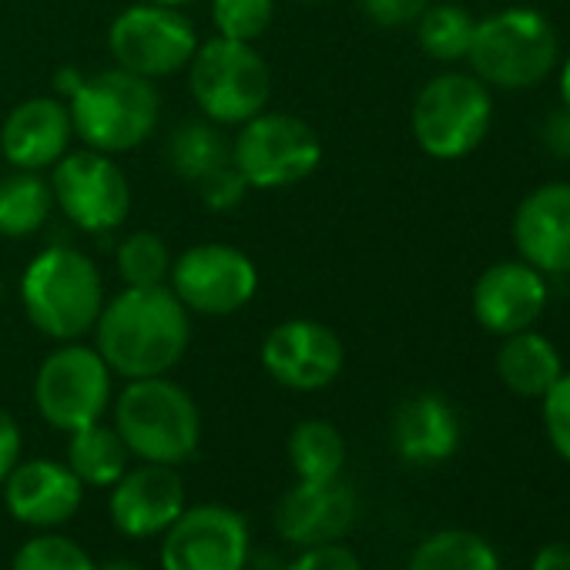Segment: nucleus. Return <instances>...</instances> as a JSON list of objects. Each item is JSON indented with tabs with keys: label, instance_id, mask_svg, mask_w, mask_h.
Here are the masks:
<instances>
[{
	"label": "nucleus",
	"instance_id": "obj_43",
	"mask_svg": "<svg viewBox=\"0 0 570 570\" xmlns=\"http://www.w3.org/2000/svg\"><path fill=\"white\" fill-rule=\"evenodd\" d=\"M0 299H4V278H0Z\"/></svg>",
	"mask_w": 570,
	"mask_h": 570
},
{
	"label": "nucleus",
	"instance_id": "obj_16",
	"mask_svg": "<svg viewBox=\"0 0 570 570\" xmlns=\"http://www.w3.org/2000/svg\"><path fill=\"white\" fill-rule=\"evenodd\" d=\"M356 523V493L336 480H296L275 503V530L293 547H320L343 540Z\"/></svg>",
	"mask_w": 570,
	"mask_h": 570
},
{
	"label": "nucleus",
	"instance_id": "obj_33",
	"mask_svg": "<svg viewBox=\"0 0 570 570\" xmlns=\"http://www.w3.org/2000/svg\"><path fill=\"white\" fill-rule=\"evenodd\" d=\"M540 400H543V430H547V440L570 463V373H560V380Z\"/></svg>",
	"mask_w": 570,
	"mask_h": 570
},
{
	"label": "nucleus",
	"instance_id": "obj_23",
	"mask_svg": "<svg viewBox=\"0 0 570 570\" xmlns=\"http://www.w3.org/2000/svg\"><path fill=\"white\" fill-rule=\"evenodd\" d=\"M68 466L85 487H115L121 473L131 466V453L115 430V423H88L75 433H68Z\"/></svg>",
	"mask_w": 570,
	"mask_h": 570
},
{
	"label": "nucleus",
	"instance_id": "obj_17",
	"mask_svg": "<svg viewBox=\"0 0 570 570\" xmlns=\"http://www.w3.org/2000/svg\"><path fill=\"white\" fill-rule=\"evenodd\" d=\"M0 487H4L8 513L35 530H55L68 523L85 500V483L75 476V470L48 456L18 460Z\"/></svg>",
	"mask_w": 570,
	"mask_h": 570
},
{
	"label": "nucleus",
	"instance_id": "obj_37",
	"mask_svg": "<svg viewBox=\"0 0 570 570\" xmlns=\"http://www.w3.org/2000/svg\"><path fill=\"white\" fill-rule=\"evenodd\" d=\"M543 145L553 151V155H560V158H570V111L567 108H560V111H553L547 121H543Z\"/></svg>",
	"mask_w": 570,
	"mask_h": 570
},
{
	"label": "nucleus",
	"instance_id": "obj_39",
	"mask_svg": "<svg viewBox=\"0 0 570 570\" xmlns=\"http://www.w3.org/2000/svg\"><path fill=\"white\" fill-rule=\"evenodd\" d=\"M560 101H563V108L570 111V58H567L563 68H560Z\"/></svg>",
	"mask_w": 570,
	"mask_h": 570
},
{
	"label": "nucleus",
	"instance_id": "obj_7",
	"mask_svg": "<svg viewBox=\"0 0 570 570\" xmlns=\"http://www.w3.org/2000/svg\"><path fill=\"white\" fill-rule=\"evenodd\" d=\"M232 165L255 191H282L306 181L323 165L316 128L296 115L262 111L238 125L232 138Z\"/></svg>",
	"mask_w": 570,
	"mask_h": 570
},
{
	"label": "nucleus",
	"instance_id": "obj_19",
	"mask_svg": "<svg viewBox=\"0 0 570 570\" xmlns=\"http://www.w3.org/2000/svg\"><path fill=\"white\" fill-rule=\"evenodd\" d=\"M547 306L543 272L520 262L490 265L473 285V316L493 336H513L530 330Z\"/></svg>",
	"mask_w": 570,
	"mask_h": 570
},
{
	"label": "nucleus",
	"instance_id": "obj_10",
	"mask_svg": "<svg viewBox=\"0 0 570 570\" xmlns=\"http://www.w3.org/2000/svg\"><path fill=\"white\" fill-rule=\"evenodd\" d=\"M195 48L198 35L185 8L151 4V0L125 8L108 28V51L115 65L148 81L185 71Z\"/></svg>",
	"mask_w": 570,
	"mask_h": 570
},
{
	"label": "nucleus",
	"instance_id": "obj_13",
	"mask_svg": "<svg viewBox=\"0 0 570 570\" xmlns=\"http://www.w3.org/2000/svg\"><path fill=\"white\" fill-rule=\"evenodd\" d=\"M161 570H245L248 523L225 503H195L161 533Z\"/></svg>",
	"mask_w": 570,
	"mask_h": 570
},
{
	"label": "nucleus",
	"instance_id": "obj_32",
	"mask_svg": "<svg viewBox=\"0 0 570 570\" xmlns=\"http://www.w3.org/2000/svg\"><path fill=\"white\" fill-rule=\"evenodd\" d=\"M195 188H198L202 205L212 208V212H232V208H238V205L245 202V195L252 191L248 181H245V178L238 175V168L232 165V158H228L225 165L212 168L208 175H202V178L195 181Z\"/></svg>",
	"mask_w": 570,
	"mask_h": 570
},
{
	"label": "nucleus",
	"instance_id": "obj_25",
	"mask_svg": "<svg viewBox=\"0 0 570 570\" xmlns=\"http://www.w3.org/2000/svg\"><path fill=\"white\" fill-rule=\"evenodd\" d=\"M299 480H336L346 466V440L326 420H303L285 443Z\"/></svg>",
	"mask_w": 570,
	"mask_h": 570
},
{
	"label": "nucleus",
	"instance_id": "obj_40",
	"mask_svg": "<svg viewBox=\"0 0 570 570\" xmlns=\"http://www.w3.org/2000/svg\"><path fill=\"white\" fill-rule=\"evenodd\" d=\"M98 570H145V567H138L135 560H105L98 563Z\"/></svg>",
	"mask_w": 570,
	"mask_h": 570
},
{
	"label": "nucleus",
	"instance_id": "obj_42",
	"mask_svg": "<svg viewBox=\"0 0 570 570\" xmlns=\"http://www.w3.org/2000/svg\"><path fill=\"white\" fill-rule=\"evenodd\" d=\"M299 4H326V0H299Z\"/></svg>",
	"mask_w": 570,
	"mask_h": 570
},
{
	"label": "nucleus",
	"instance_id": "obj_24",
	"mask_svg": "<svg viewBox=\"0 0 570 570\" xmlns=\"http://www.w3.org/2000/svg\"><path fill=\"white\" fill-rule=\"evenodd\" d=\"M55 212L51 181L41 171H11L0 178V238H31Z\"/></svg>",
	"mask_w": 570,
	"mask_h": 570
},
{
	"label": "nucleus",
	"instance_id": "obj_5",
	"mask_svg": "<svg viewBox=\"0 0 570 570\" xmlns=\"http://www.w3.org/2000/svg\"><path fill=\"white\" fill-rule=\"evenodd\" d=\"M560 41L553 24L530 8H507L476 21L466 61L483 85L523 91L547 81L557 68Z\"/></svg>",
	"mask_w": 570,
	"mask_h": 570
},
{
	"label": "nucleus",
	"instance_id": "obj_29",
	"mask_svg": "<svg viewBox=\"0 0 570 570\" xmlns=\"http://www.w3.org/2000/svg\"><path fill=\"white\" fill-rule=\"evenodd\" d=\"M171 248L158 232H131L115 248V265L125 285H168Z\"/></svg>",
	"mask_w": 570,
	"mask_h": 570
},
{
	"label": "nucleus",
	"instance_id": "obj_3",
	"mask_svg": "<svg viewBox=\"0 0 570 570\" xmlns=\"http://www.w3.org/2000/svg\"><path fill=\"white\" fill-rule=\"evenodd\" d=\"M75 138L85 148L105 155H125L141 148L161 121V95L155 81L138 78L125 68H108L78 81L68 95Z\"/></svg>",
	"mask_w": 570,
	"mask_h": 570
},
{
	"label": "nucleus",
	"instance_id": "obj_9",
	"mask_svg": "<svg viewBox=\"0 0 570 570\" xmlns=\"http://www.w3.org/2000/svg\"><path fill=\"white\" fill-rule=\"evenodd\" d=\"M115 373L101 353L81 340L58 343L35 373V406L41 420L61 433H75L105 420L111 410Z\"/></svg>",
	"mask_w": 570,
	"mask_h": 570
},
{
	"label": "nucleus",
	"instance_id": "obj_15",
	"mask_svg": "<svg viewBox=\"0 0 570 570\" xmlns=\"http://www.w3.org/2000/svg\"><path fill=\"white\" fill-rule=\"evenodd\" d=\"M185 507H188L185 480L178 466H165V463L128 466L121 480L111 487V500H108L111 523L131 540H148L165 533L181 517Z\"/></svg>",
	"mask_w": 570,
	"mask_h": 570
},
{
	"label": "nucleus",
	"instance_id": "obj_21",
	"mask_svg": "<svg viewBox=\"0 0 570 570\" xmlns=\"http://www.w3.org/2000/svg\"><path fill=\"white\" fill-rule=\"evenodd\" d=\"M393 446L410 463H440L460 446V420L436 393H416L393 416Z\"/></svg>",
	"mask_w": 570,
	"mask_h": 570
},
{
	"label": "nucleus",
	"instance_id": "obj_38",
	"mask_svg": "<svg viewBox=\"0 0 570 570\" xmlns=\"http://www.w3.org/2000/svg\"><path fill=\"white\" fill-rule=\"evenodd\" d=\"M530 570H570V543H547V547H540Z\"/></svg>",
	"mask_w": 570,
	"mask_h": 570
},
{
	"label": "nucleus",
	"instance_id": "obj_8",
	"mask_svg": "<svg viewBox=\"0 0 570 570\" xmlns=\"http://www.w3.org/2000/svg\"><path fill=\"white\" fill-rule=\"evenodd\" d=\"M493 98L476 75L446 71L423 85L413 101V138L416 145L436 158L453 161L470 155L490 131Z\"/></svg>",
	"mask_w": 570,
	"mask_h": 570
},
{
	"label": "nucleus",
	"instance_id": "obj_35",
	"mask_svg": "<svg viewBox=\"0 0 570 570\" xmlns=\"http://www.w3.org/2000/svg\"><path fill=\"white\" fill-rule=\"evenodd\" d=\"M426 8H430V0H360V11L376 28H403V24H413Z\"/></svg>",
	"mask_w": 570,
	"mask_h": 570
},
{
	"label": "nucleus",
	"instance_id": "obj_26",
	"mask_svg": "<svg viewBox=\"0 0 570 570\" xmlns=\"http://www.w3.org/2000/svg\"><path fill=\"white\" fill-rule=\"evenodd\" d=\"M165 158L178 178L195 185L202 175H208L212 168H218L232 158V141L222 135V125H215L208 118L205 121H185L168 135Z\"/></svg>",
	"mask_w": 570,
	"mask_h": 570
},
{
	"label": "nucleus",
	"instance_id": "obj_2",
	"mask_svg": "<svg viewBox=\"0 0 570 570\" xmlns=\"http://www.w3.org/2000/svg\"><path fill=\"white\" fill-rule=\"evenodd\" d=\"M105 299L101 268L75 245H48L21 272L24 316L55 343H75L95 333Z\"/></svg>",
	"mask_w": 570,
	"mask_h": 570
},
{
	"label": "nucleus",
	"instance_id": "obj_36",
	"mask_svg": "<svg viewBox=\"0 0 570 570\" xmlns=\"http://www.w3.org/2000/svg\"><path fill=\"white\" fill-rule=\"evenodd\" d=\"M21 446H24V440H21V426H18V420L0 406V483L8 480V473L18 466V460H21Z\"/></svg>",
	"mask_w": 570,
	"mask_h": 570
},
{
	"label": "nucleus",
	"instance_id": "obj_18",
	"mask_svg": "<svg viewBox=\"0 0 570 570\" xmlns=\"http://www.w3.org/2000/svg\"><path fill=\"white\" fill-rule=\"evenodd\" d=\"M75 141V121L65 98H28L0 125V151L18 171L55 168Z\"/></svg>",
	"mask_w": 570,
	"mask_h": 570
},
{
	"label": "nucleus",
	"instance_id": "obj_4",
	"mask_svg": "<svg viewBox=\"0 0 570 570\" xmlns=\"http://www.w3.org/2000/svg\"><path fill=\"white\" fill-rule=\"evenodd\" d=\"M111 423L138 463L181 466L202 443V413L191 393L168 376L128 380L115 396Z\"/></svg>",
	"mask_w": 570,
	"mask_h": 570
},
{
	"label": "nucleus",
	"instance_id": "obj_14",
	"mask_svg": "<svg viewBox=\"0 0 570 570\" xmlns=\"http://www.w3.org/2000/svg\"><path fill=\"white\" fill-rule=\"evenodd\" d=\"M258 360L278 386L293 393H320L343 373L346 350L320 320H285L265 333Z\"/></svg>",
	"mask_w": 570,
	"mask_h": 570
},
{
	"label": "nucleus",
	"instance_id": "obj_20",
	"mask_svg": "<svg viewBox=\"0 0 570 570\" xmlns=\"http://www.w3.org/2000/svg\"><path fill=\"white\" fill-rule=\"evenodd\" d=\"M513 242L527 265L543 275L570 272V181L533 188L513 215Z\"/></svg>",
	"mask_w": 570,
	"mask_h": 570
},
{
	"label": "nucleus",
	"instance_id": "obj_34",
	"mask_svg": "<svg viewBox=\"0 0 570 570\" xmlns=\"http://www.w3.org/2000/svg\"><path fill=\"white\" fill-rule=\"evenodd\" d=\"M282 570H363V563L350 547L336 540V543L303 547Z\"/></svg>",
	"mask_w": 570,
	"mask_h": 570
},
{
	"label": "nucleus",
	"instance_id": "obj_31",
	"mask_svg": "<svg viewBox=\"0 0 570 570\" xmlns=\"http://www.w3.org/2000/svg\"><path fill=\"white\" fill-rule=\"evenodd\" d=\"M212 28L218 38L255 45L275 18V0H208Z\"/></svg>",
	"mask_w": 570,
	"mask_h": 570
},
{
	"label": "nucleus",
	"instance_id": "obj_12",
	"mask_svg": "<svg viewBox=\"0 0 570 570\" xmlns=\"http://www.w3.org/2000/svg\"><path fill=\"white\" fill-rule=\"evenodd\" d=\"M51 191L61 215L81 232L105 235L131 215V181L115 155L81 148L68 151L51 171Z\"/></svg>",
	"mask_w": 570,
	"mask_h": 570
},
{
	"label": "nucleus",
	"instance_id": "obj_1",
	"mask_svg": "<svg viewBox=\"0 0 570 570\" xmlns=\"http://www.w3.org/2000/svg\"><path fill=\"white\" fill-rule=\"evenodd\" d=\"M191 346V313L168 285H125L95 323V350L121 380L168 376Z\"/></svg>",
	"mask_w": 570,
	"mask_h": 570
},
{
	"label": "nucleus",
	"instance_id": "obj_22",
	"mask_svg": "<svg viewBox=\"0 0 570 570\" xmlns=\"http://www.w3.org/2000/svg\"><path fill=\"white\" fill-rule=\"evenodd\" d=\"M497 373L510 393L540 400L560 380L563 366L557 346L547 336L533 330H520L513 336H503V346L497 353Z\"/></svg>",
	"mask_w": 570,
	"mask_h": 570
},
{
	"label": "nucleus",
	"instance_id": "obj_11",
	"mask_svg": "<svg viewBox=\"0 0 570 570\" xmlns=\"http://www.w3.org/2000/svg\"><path fill=\"white\" fill-rule=\"evenodd\" d=\"M168 289L191 316H235L258 293L255 262L228 242L185 248L168 272Z\"/></svg>",
	"mask_w": 570,
	"mask_h": 570
},
{
	"label": "nucleus",
	"instance_id": "obj_41",
	"mask_svg": "<svg viewBox=\"0 0 570 570\" xmlns=\"http://www.w3.org/2000/svg\"><path fill=\"white\" fill-rule=\"evenodd\" d=\"M151 4H168V8H188L195 0H151Z\"/></svg>",
	"mask_w": 570,
	"mask_h": 570
},
{
	"label": "nucleus",
	"instance_id": "obj_6",
	"mask_svg": "<svg viewBox=\"0 0 570 570\" xmlns=\"http://www.w3.org/2000/svg\"><path fill=\"white\" fill-rule=\"evenodd\" d=\"M185 71L191 101L215 125L238 128L272 101V68L255 45L215 35L212 41H198Z\"/></svg>",
	"mask_w": 570,
	"mask_h": 570
},
{
	"label": "nucleus",
	"instance_id": "obj_30",
	"mask_svg": "<svg viewBox=\"0 0 570 570\" xmlns=\"http://www.w3.org/2000/svg\"><path fill=\"white\" fill-rule=\"evenodd\" d=\"M11 570H98V563L78 540L58 530H38L18 547Z\"/></svg>",
	"mask_w": 570,
	"mask_h": 570
},
{
	"label": "nucleus",
	"instance_id": "obj_27",
	"mask_svg": "<svg viewBox=\"0 0 570 570\" xmlns=\"http://www.w3.org/2000/svg\"><path fill=\"white\" fill-rule=\"evenodd\" d=\"M406 570H500V557L473 530H440L413 550Z\"/></svg>",
	"mask_w": 570,
	"mask_h": 570
},
{
	"label": "nucleus",
	"instance_id": "obj_28",
	"mask_svg": "<svg viewBox=\"0 0 570 570\" xmlns=\"http://www.w3.org/2000/svg\"><path fill=\"white\" fill-rule=\"evenodd\" d=\"M473 31H476L473 14L456 8V4H433L416 18L420 48L433 61H443V65L466 61L470 45H473Z\"/></svg>",
	"mask_w": 570,
	"mask_h": 570
}]
</instances>
